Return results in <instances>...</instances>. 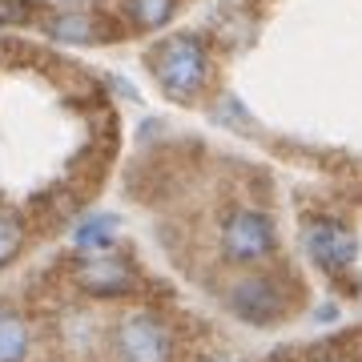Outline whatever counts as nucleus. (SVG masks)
I'll return each mask as SVG.
<instances>
[{
	"mask_svg": "<svg viewBox=\"0 0 362 362\" xmlns=\"http://www.w3.org/2000/svg\"><path fill=\"white\" fill-rule=\"evenodd\" d=\"M221 302H226V310H230L238 322L278 326L282 318H290L298 294H294V282H290V278L266 270V266H254V270H242L230 286H226Z\"/></svg>",
	"mask_w": 362,
	"mask_h": 362,
	"instance_id": "f257e3e1",
	"label": "nucleus"
},
{
	"mask_svg": "<svg viewBox=\"0 0 362 362\" xmlns=\"http://www.w3.org/2000/svg\"><path fill=\"white\" fill-rule=\"evenodd\" d=\"M105 350L113 362H177V330L165 314L149 306H133L113 318Z\"/></svg>",
	"mask_w": 362,
	"mask_h": 362,
	"instance_id": "f03ea898",
	"label": "nucleus"
},
{
	"mask_svg": "<svg viewBox=\"0 0 362 362\" xmlns=\"http://www.w3.org/2000/svg\"><path fill=\"white\" fill-rule=\"evenodd\" d=\"M149 69L173 101H197L209 85V49L194 33H169L153 45Z\"/></svg>",
	"mask_w": 362,
	"mask_h": 362,
	"instance_id": "7ed1b4c3",
	"label": "nucleus"
},
{
	"mask_svg": "<svg viewBox=\"0 0 362 362\" xmlns=\"http://www.w3.org/2000/svg\"><path fill=\"white\" fill-rule=\"evenodd\" d=\"M218 250L221 258L238 266V270H254V266H270L278 254V233L266 209L258 206H233L221 214L218 226Z\"/></svg>",
	"mask_w": 362,
	"mask_h": 362,
	"instance_id": "20e7f679",
	"label": "nucleus"
},
{
	"mask_svg": "<svg viewBox=\"0 0 362 362\" xmlns=\"http://www.w3.org/2000/svg\"><path fill=\"white\" fill-rule=\"evenodd\" d=\"M73 290L93 302H117V298H133L141 290V270L129 254L121 250H97V254H81L69 270Z\"/></svg>",
	"mask_w": 362,
	"mask_h": 362,
	"instance_id": "39448f33",
	"label": "nucleus"
},
{
	"mask_svg": "<svg viewBox=\"0 0 362 362\" xmlns=\"http://www.w3.org/2000/svg\"><path fill=\"white\" fill-rule=\"evenodd\" d=\"M302 250L322 274H346L358 262V233L342 218H310L302 226Z\"/></svg>",
	"mask_w": 362,
	"mask_h": 362,
	"instance_id": "423d86ee",
	"label": "nucleus"
},
{
	"mask_svg": "<svg viewBox=\"0 0 362 362\" xmlns=\"http://www.w3.org/2000/svg\"><path fill=\"white\" fill-rule=\"evenodd\" d=\"M33 354V322L13 306H0V362H28Z\"/></svg>",
	"mask_w": 362,
	"mask_h": 362,
	"instance_id": "0eeeda50",
	"label": "nucleus"
},
{
	"mask_svg": "<svg viewBox=\"0 0 362 362\" xmlns=\"http://www.w3.org/2000/svg\"><path fill=\"white\" fill-rule=\"evenodd\" d=\"M117 214H89V218H81L77 226H73V246H77V254H97V250H113L117 242Z\"/></svg>",
	"mask_w": 362,
	"mask_h": 362,
	"instance_id": "6e6552de",
	"label": "nucleus"
},
{
	"mask_svg": "<svg viewBox=\"0 0 362 362\" xmlns=\"http://www.w3.org/2000/svg\"><path fill=\"white\" fill-rule=\"evenodd\" d=\"M97 33H101V25L89 13H57L49 21V37L61 45H89V40H97Z\"/></svg>",
	"mask_w": 362,
	"mask_h": 362,
	"instance_id": "1a4fd4ad",
	"label": "nucleus"
},
{
	"mask_svg": "<svg viewBox=\"0 0 362 362\" xmlns=\"http://www.w3.org/2000/svg\"><path fill=\"white\" fill-rule=\"evenodd\" d=\"M25 238H28L25 218L0 206V270H4V266H13V262L21 258V250H25Z\"/></svg>",
	"mask_w": 362,
	"mask_h": 362,
	"instance_id": "9d476101",
	"label": "nucleus"
},
{
	"mask_svg": "<svg viewBox=\"0 0 362 362\" xmlns=\"http://www.w3.org/2000/svg\"><path fill=\"white\" fill-rule=\"evenodd\" d=\"M125 13H129V21L137 28H161L173 21V13H177V0H125Z\"/></svg>",
	"mask_w": 362,
	"mask_h": 362,
	"instance_id": "9b49d317",
	"label": "nucleus"
},
{
	"mask_svg": "<svg viewBox=\"0 0 362 362\" xmlns=\"http://www.w3.org/2000/svg\"><path fill=\"white\" fill-rule=\"evenodd\" d=\"M28 16H33L28 0H0V25H25Z\"/></svg>",
	"mask_w": 362,
	"mask_h": 362,
	"instance_id": "f8f14e48",
	"label": "nucleus"
},
{
	"mask_svg": "<svg viewBox=\"0 0 362 362\" xmlns=\"http://www.w3.org/2000/svg\"><path fill=\"white\" fill-rule=\"evenodd\" d=\"M197 362H246L242 354H233V350H209V354H202Z\"/></svg>",
	"mask_w": 362,
	"mask_h": 362,
	"instance_id": "ddd939ff",
	"label": "nucleus"
},
{
	"mask_svg": "<svg viewBox=\"0 0 362 362\" xmlns=\"http://www.w3.org/2000/svg\"><path fill=\"white\" fill-rule=\"evenodd\" d=\"M314 318H318V322H334L338 306H330V302H326V306H318V310H314Z\"/></svg>",
	"mask_w": 362,
	"mask_h": 362,
	"instance_id": "4468645a",
	"label": "nucleus"
},
{
	"mask_svg": "<svg viewBox=\"0 0 362 362\" xmlns=\"http://www.w3.org/2000/svg\"><path fill=\"white\" fill-rule=\"evenodd\" d=\"M314 362H350V358H346V354H318Z\"/></svg>",
	"mask_w": 362,
	"mask_h": 362,
	"instance_id": "2eb2a0df",
	"label": "nucleus"
}]
</instances>
